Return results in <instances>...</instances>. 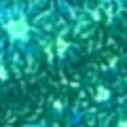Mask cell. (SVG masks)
<instances>
[{
  "label": "cell",
  "mask_w": 127,
  "mask_h": 127,
  "mask_svg": "<svg viewBox=\"0 0 127 127\" xmlns=\"http://www.w3.org/2000/svg\"><path fill=\"white\" fill-rule=\"evenodd\" d=\"M51 17L32 0H2L0 42L2 57L17 68L30 66L42 55Z\"/></svg>",
  "instance_id": "cell-1"
},
{
  "label": "cell",
  "mask_w": 127,
  "mask_h": 127,
  "mask_svg": "<svg viewBox=\"0 0 127 127\" xmlns=\"http://www.w3.org/2000/svg\"><path fill=\"white\" fill-rule=\"evenodd\" d=\"M40 11H45L49 17L55 19H68L81 11L85 0H32Z\"/></svg>",
  "instance_id": "cell-2"
},
{
  "label": "cell",
  "mask_w": 127,
  "mask_h": 127,
  "mask_svg": "<svg viewBox=\"0 0 127 127\" xmlns=\"http://www.w3.org/2000/svg\"><path fill=\"white\" fill-rule=\"evenodd\" d=\"M114 127H127V112H121V117L117 119V125Z\"/></svg>",
  "instance_id": "cell-3"
}]
</instances>
